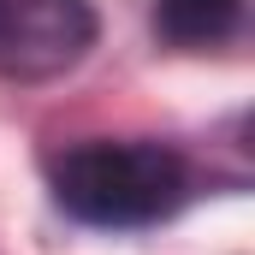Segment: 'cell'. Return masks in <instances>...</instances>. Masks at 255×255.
<instances>
[{
  "label": "cell",
  "instance_id": "6da1fadb",
  "mask_svg": "<svg viewBox=\"0 0 255 255\" xmlns=\"http://www.w3.org/2000/svg\"><path fill=\"white\" fill-rule=\"evenodd\" d=\"M48 184L71 220L101 232H136V226L172 220L190 202V166L166 142L89 136L48 160Z\"/></svg>",
  "mask_w": 255,
  "mask_h": 255
},
{
  "label": "cell",
  "instance_id": "7a4b0ae2",
  "mask_svg": "<svg viewBox=\"0 0 255 255\" xmlns=\"http://www.w3.org/2000/svg\"><path fill=\"white\" fill-rule=\"evenodd\" d=\"M95 48V12L83 0H0V77H60Z\"/></svg>",
  "mask_w": 255,
  "mask_h": 255
},
{
  "label": "cell",
  "instance_id": "3957f363",
  "mask_svg": "<svg viewBox=\"0 0 255 255\" xmlns=\"http://www.w3.org/2000/svg\"><path fill=\"white\" fill-rule=\"evenodd\" d=\"M244 0H160V30L172 42H220L232 24H238Z\"/></svg>",
  "mask_w": 255,
  "mask_h": 255
}]
</instances>
